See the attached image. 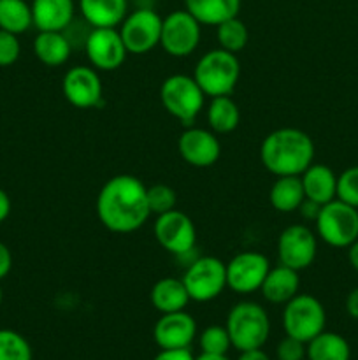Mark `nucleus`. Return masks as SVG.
I'll return each instance as SVG.
<instances>
[{
	"instance_id": "aec40b11",
	"label": "nucleus",
	"mask_w": 358,
	"mask_h": 360,
	"mask_svg": "<svg viewBox=\"0 0 358 360\" xmlns=\"http://www.w3.org/2000/svg\"><path fill=\"white\" fill-rule=\"evenodd\" d=\"M305 199L318 204H326L337 199V176L329 165L311 164L300 174Z\"/></svg>"
},
{
	"instance_id": "72a5a7b5",
	"label": "nucleus",
	"mask_w": 358,
	"mask_h": 360,
	"mask_svg": "<svg viewBox=\"0 0 358 360\" xmlns=\"http://www.w3.org/2000/svg\"><path fill=\"white\" fill-rule=\"evenodd\" d=\"M21 44L18 35L11 32L0 30V67L13 65L20 58Z\"/></svg>"
},
{
	"instance_id": "b1692460",
	"label": "nucleus",
	"mask_w": 358,
	"mask_h": 360,
	"mask_svg": "<svg viewBox=\"0 0 358 360\" xmlns=\"http://www.w3.org/2000/svg\"><path fill=\"white\" fill-rule=\"evenodd\" d=\"M72 46L63 32H39L34 39V55L48 67H60L69 60Z\"/></svg>"
},
{
	"instance_id": "20e7f679",
	"label": "nucleus",
	"mask_w": 358,
	"mask_h": 360,
	"mask_svg": "<svg viewBox=\"0 0 358 360\" xmlns=\"http://www.w3.org/2000/svg\"><path fill=\"white\" fill-rule=\"evenodd\" d=\"M239 76H241V63L237 56L221 48L211 49L200 56L193 72V77L206 97L211 98L230 95L237 86Z\"/></svg>"
},
{
	"instance_id": "393cba45",
	"label": "nucleus",
	"mask_w": 358,
	"mask_h": 360,
	"mask_svg": "<svg viewBox=\"0 0 358 360\" xmlns=\"http://www.w3.org/2000/svg\"><path fill=\"white\" fill-rule=\"evenodd\" d=\"M304 199L305 193L300 176H277V179L270 186V206L279 213L298 211Z\"/></svg>"
},
{
	"instance_id": "79ce46f5",
	"label": "nucleus",
	"mask_w": 358,
	"mask_h": 360,
	"mask_svg": "<svg viewBox=\"0 0 358 360\" xmlns=\"http://www.w3.org/2000/svg\"><path fill=\"white\" fill-rule=\"evenodd\" d=\"M347 259H350V264L353 266V269L358 271V239L353 245L347 246Z\"/></svg>"
},
{
	"instance_id": "f03ea898",
	"label": "nucleus",
	"mask_w": 358,
	"mask_h": 360,
	"mask_svg": "<svg viewBox=\"0 0 358 360\" xmlns=\"http://www.w3.org/2000/svg\"><path fill=\"white\" fill-rule=\"evenodd\" d=\"M263 167L274 176H300L314 158V143L300 129H277L260 146Z\"/></svg>"
},
{
	"instance_id": "a19ab883",
	"label": "nucleus",
	"mask_w": 358,
	"mask_h": 360,
	"mask_svg": "<svg viewBox=\"0 0 358 360\" xmlns=\"http://www.w3.org/2000/svg\"><path fill=\"white\" fill-rule=\"evenodd\" d=\"M237 360H270V359L262 348H255V350L241 352V355H239Z\"/></svg>"
},
{
	"instance_id": "9d476101",
	"label": "nucleus",
	"mask_w": 358,
	"mask_h": 360,
	"mask_svg": "<svg viewBox=\"0 0 358 360\" xmlns=\"http://www.w3.org/2000/svg\"><path fill=\"white\" fill-rule=\"evenodd\" d=\"M200 27L202 25L192 16L186 9L174 11L161 21L160 46L175 58L190 56L200 42Z\"/></svg>"
},
{
	"instance_id": "7ed1b4c3",
	"label": "nucleus",
	"mask_w": 358,
	"mask_h": 360,
	"mask_svg": "<svg viewBox=\"0 0 358 360\" xmlns=\"http://www.w3.org/2000/svg\"><path fill=\"white\" fill-rule=\"evenodd\" d=\"M225 327L232 347L239 352L262 348L270 334V320L263 306L249 301L239 302L230 309Z\"/></svg>"
},
{
	"instance_id": "f8f14e48",
	"label": "nucleus",
	"mask_w": 358,
	"mask_h": 360,
	"mask_svg": "<svg viewBox=\"0 0 358 360\" xmlns=\"http://www.w3.org/2000/svg\"><path fill=\"white\" fill-rule=\"evenodd\" d=\"M316 253H318V241L314 232L305 225H290L281 232L277 239L279 264L295 271L307 269L314 262Z\"/></svg>"
},
{
	"instance_id": "ea45409f",
	"label": "nucleus",
	"mask_w": 358,
	"mask_h": 360,
	"mask_svg": "<svg viewBox=\"0 0 358 360\" xmlns=\"http://www.w3.org/2000/svg\"><path fill=\"white\" fill-rule=\"evenodd\" d=\"M11 214V199L6 193V190L0 188V224L7 220V217Z\"/></svg>"
},
{
	"instance_id": "a211bd4d",
	"label": "nucleus",
	"mask_w": 358,
	"mask_h": 360,
	"mask_svg": "<svg viewBox=\"0 0 358 360\" xmlns=\"http://www.w3.org/2000/svg\"><path fill=\"white\" fill-rule=\"evenodd\" d=\"M32 18L39 32H63L76 13L74 0H32Z\"/></svg>"
},
{
	"instance_id": "4c0bfd02",
	"label": "nucleus",
	"mask_w": 358,
	"mask_h": 360,
	"mask_svg": "<svg viewBox=\"0 0 358 360\" xmlns=\"http://www.w3.org/2000/svg\"><path fill=\"white\" fill-rule=\"evenodd\" d=\"M319 210H321V204L314 202V200H309V199H304V202H302L300 207H298V211H300L302 217H304L305 220H312V221L318 218Z\"/></svg>"
},
{
	"instance_id": "412c9836",
	"label": "nucleus",
	"mask_w": 358,
	"mask_h": 360,
	"mask_svg": "<svg viewBox=\"0 0 358 360\" xmlns=\"http://www.w3.org/2000/svg\"><path fill=\"white\" fill-rule=\"evenodd\" d=\"M84 21L91 28H116L126 18V0H79Z\"/></svg>"
},
{
	"instance_id": "423d86ee",
	"label": "nucleus",
	"mask_w": 358,
	"mask_h": 360,
	"mask_svg": "<svg viewBox=\"0 0 358 360\" xmlns=\"http://www.w3.org/2000/svg\"><path fill=\"white\" fill-rule=\"evenodd\" d=\"M314 224L319 238L336 248H347L358 239V210L339 199L323 204Z\"/></svg>"
},
{
	"instance_id": "c756f323",
	"label": "nucleus",
	"mask_w": 358,
	"mask_h": 360,
	"mask_svg": "<svg viewBox=\"0 0 358 360\" xmlns=\"http://www.w3.org/2000/svg\"><path fill=\"white\" fill-rule=\"evenodd\" d=\"M32 347L20 333L0 329V360H32Z\"/></svg>"
},
{
	"instance_id": "4be33fe9",
	"label": "nucleus",
	"mask_w": 358,
	"mask_h": 360,
	"mask_svg": "<svg viewBox=\"0 0 358 360\" xmlns=\"http://www.w3.org/2000/svg\"><path fill=\"white\" fill-rule=\"evenodd\" d=\"M151 304L154 306L157 311L174 313L186 309L188 302L192 301L186 290L185 283L179 278H161L151 288Z\"/></svg>"
},
{
	"instance_id": "bb28decb",
	"label": "nucleus",
	"mask_w": 358,
	"mask_h": 360,
	"mask_svg": "<svg viewBox=\"0 0 358 360\" xmlns=\"http://www.w3.org/2000/svg\"><path fill=\"white\" fill-rule=\"evenodd\" d=\"M241 111L230 95L213 97L207 108V122L216 134H228L237 129Z\"/></svg>"
},
{
	"instance_id": "37998d69",
	"label": "nucleus",
	"mask_w": 358,
	"mask_h": 360,
	"mask_svg": "<svg viewBox=\"0 0 358 360\" xmlns=\"http://www.w3.org/2000/svg\"><path fill=\"white\" fill-rule=\"evenodd\" d=\"M195 360H230L227 355H211V354H200Z\"/></svg>"
},
{
	"instance_id": "5701e85b",
	"label": "nucleus",
	"mask_w": 358,
	"mask_h": 360,
	"mask_svg": "<svg viewBox=\"0 0 358 360\" xmlns=\"http://www.w3.org/2000/svg\"><path fill=\"white\" fill-rule=\"evenodd\" d=\"M185 6L200 25L218 27L223 21L237 16L241 0H185Z\"/></svg>"
},
{
	"instance_id": "ddd939ff",
	"label": "nucleus",
	"mask_w": 358,
	"mask_h": 360,
	"mask_svg": "<svg viewBox=\"0 0 358 360\" xmlns=\"http://www.w3.org/2000/svg\"><path fill=\"white\" fill-rule=\"evenodd\" d=\"M225 266H227V287L241 295L260 290L270 269L269 259L258 252L239 253Z\"/></svg>"
},
{
	"instance_id": "a878e982",
	"label": "nucleus",
	"mask_w": 358,
	"mask_h": 360,
	"mask_svg": "<svg viewBox=\"0 0 358 360\" xmlns=\"http://www.w3.org/2000/svg\"><path fill=\"white\" fill-rule=\"evenodd\" d=\"M305 357L309 360H350V343L340 334L319 333L305 345Z\"/></svg>"
},
{
	"instance_id": "4468645a",
	"label": "nucleus",
	"mask_w": 358,
	"mask_h": 360,
	"mask_svg": "<svg viewBox=\"0 0 358 360\" xmlns=\"http://www.w3.org/2000/svg\"><path fill=\"white\" fill-rule=\"evenodd\" d=\"M88 60L97 70H116L125 62L126 51L119 30L116 28H91L84 42Z\"/></svg>"
},
{
	"instance_id": "f704fd0d",
	"label": "nucleus",
	"mask_w": 358,
	"mask_h": 360,
	"mask_svg": "<svg viewBox=\"0 0 358 360\" xmlns=\"http://www.w3.org/2000/svg\"><path fill=\"white\" fill-rule=\"evenodd\" d=\"M277 360H304L305 359V343L286 336L279 341L276 348Z\"/></svg>"
},
{
	"instance_id": "39448f33",
	"label": "nucleus",
	"mask_w": 358,
	"mask_h": 360,
	"mask_svg": "<svg viewBox=\"0 0 358 360\" xmlns=\"http://www.w3.org/2000/svg\"><path fill=\"white\" fill-rule=\"evenodd\" d=\"M160 101L168 115L179 120L185 127H192L204 109L206 94L193 76L174 74L161 83Z\"/></svg>"
},
{
	"instance_id": "6e6552de",
	"label": "nucleus",
	"mask_w": 358,
	"mask_h": 360,
	"mask_svg": "<svg viewBox=\"0 0 358 360\" xmlns=\"http://www.w3.org/2000/svg\"><path fill=\"white\" fill-rule=\"evenodd\" d=\"M181 280L192 301H214L227 288V266L216 257H200L190 264Z\"/></svg>"
},
{
	"instance_id": "c85d7f7f",
	"label": "nucleus",
	"mask_w": 358,
	"mask_h": 360,
	"mask_svg": "<svg viewBox=\"0 0 358 360\" xmlns=\"http://www.w3.org/2000/svg\"><path fill=\"white\" fill-rule=\"evenodd\" d=\"M216 39L221 49L228 53H239L246 48L249 41V32L244 21L239 20L237 16L223 21L216 27Z\"/></svg>"
},
{
	"instance_id": "f3484780",
	"label": "nucleus",
	"mask_w": 358,
	"mask_h": 360,
	"mask_svg": "<svg viewBox=\"0 0 358 360\" xmlns=\"http://www.w3.org/2000/svg\"><path fill=\"white\" fill-rule=\"evenodd\" d=\"M197 336V322L192 315L183 311L164 313L154 323L153 338L160 350L190 348Z\"/></svg>"
},
{
	"instance_id": "c9c22d12",
	"label": "nucleus",
	"mask_w": 358,
	"mask_h": 360,
	"mask_svg": "<svg viewBox=\"0 0 358 360\" xmlns=\"http://www.w3.org/2000/svg\"><path fill=\"white\" fill-rule=\"evenodd\" d=\"M153 360H195L190 348H174V350H160Z\"/></svg>"
},
{
	"instance_id": "f257e3e1",
	"label": "nucleus",
	"mask_w": 358,
	"mask_h": 360,
	"mask_svg": "<svg viewBox=\"0 0 358 360\" xmlns=\"http://www.w3.org/2000/svg\"><path fill=\"white\" fill-rule=\"evenodd\" d=\"M97 214L100 224L116 234L139 231L151 214L147 186L135 176H114L98 192Z\"/></svg>"
},
{
	"instance_id": "e433bc0d",
	"label": "nucleus",
	"mask_w": 358,
	"mask_h": 360,
	"mask_svg": "<svg viewBox=\"0 0 358 360\" xmlns=\"http://www.w3.org/2000/svg\"><path fill=\"white\" fill-rule=\"evenodd\" d=\"M13 269V255H11V250L0 241V281L7 276Z\"/></svg>"
},
{
	"instance_id": "58836bf2",
	"label": "nucleus",
	"mask_w": 358,
	"mask_h": 360,
	"mask_svg": "<svg viewBox=\"0 0 358 360\" xmlns=\"http://www.w3.org/2000/svg\"><path fill=\"white\" fill-rule=\"evenodd\" d=\"M346 311L351 319L358 320V288H353V290L347 294L346 297Z\"/></svg>"
},
{
	"instance_id": "7c9ffc66",
	"label": "nucleus",
	"mask_w": 358,
	"mask_h": 360,
	"mask_svg": "<svg viewBox=\"0 0 358 360\" xmlns=\"http://www.w3.org/2000/svg\"><path fill=\"white\" fill-rule=\"evenodd\" d=\"M199 345L202 354L227 355V352L232 347V341L230 336H228L227 327L211 326L202 330V334L199 338Z\"/></svg>"
},
{
	"instance_id": "2eb2a0df",
	"label": "nucleus",
	"mask_w": 358,
	"mask_h": 360,
	"mask_svg": "<svg viewBox=\"0 0 358 360\" xmlns=\"http://www.w3.org/2000/svg\"><path fill=\"white\" fill-rule=\"evenodd\" d=\"M63 97L77 109L97 108L102 101V81L97 69L77 65L67 70L62 81Z\"/></svg>"
},
{
	"instance_id": "cd10ccee",
	"label": "nucleus",
	"mask_w": 358,
	"mask_h": 360,
	"mask_svg": "<svg viewBox=\"0 0 358 360\" xmlns=\"http://www.w3.org/2000/svg\"><path fill=\"white\" fill-rule=\"evenodd\" d=\"M34 25L32 6L25 0H0V30L20 35Z\"/></svg>"
},
{
	"instance_id": "473e14b6",
	"label": "nucleus",
	"mask_w": 358,
	"mask_h": 360,
	"mask_svg": "<svg viewBox=\"0 0 358 360\" xmlns=\"http://www.w3.org/2000/svg\"><path fill=\"white\" fill-rule=\"evenodd\" d=\"M337 199L358 210V165L337 176Z\"/></svg>"
},
{
	"instance_id": "0eeeda50",
	"label": "nucleus",
	"mask_w": 358,
	"mask_h": 360,
	"mask_svg": "<svg viewBox=\"0 0 358 360\" xmlns=\"http://www.w3.org/2000/svg\"><path fill=\"white\" fill-rule=\"evenodd\" d=\"M326 313L321 302L309 294H297L284 304L283 327L286 336L307 345L325 330Z\"/></svg>"
},
{
	"instance_id": "9b49d317",
	"label": "nucleus",
	"mask_w": 358,
	"mask_h": 360,
	"mask_svg": "<svg viewBox=\"0 0 358 360\" xmlns=\"http://www.w3.org/2000/svg\"><path fill=\"white\" fill-rule=\"evenodd\" d=\"M154 238L158 245L172 255H186L195 248L197 231L192 218L183 211L172 210L158 214L154 221Z\"/></svg>"
},
{
	"instance_id": "dca6fc26",
	"label": "nucleus",
	"mask_w": 358,
	"mask_h": 360,
	"mask_svg": "<svg viewBox=\"0 0 358 360\" xmlns=\"http://www.w3.org/2000/svg\"><path fill=\"white\" fill-rule=\"evenodd\" d=\"M183 160L193 167H211L221 155V144L213 132L199 127H188L178 141Z\"/></svg>"
},
{
	"instance_id": "c03bdc74",
	"label": "nucleus",
	"mask_w": 358,
	"mask_h": 360,
	"mask_svg": "<svg viewBox=\"0 0 358 360\" xmlns=\"http://www.w3.org/2000/svg\"><path fill=\"white\" fill-rule=\"evenodd\" d=\"M2 297H4V295H2V288H0V304H2Z\"/></svg>"
},
{
	"instance_id": "6ab92c4d",
	"label": "nucleus",
	"mask_w": 358,
	"mask_h": 360,
	"mask_svg": "<svg viewBox=\"0 0 358 360\" xmlns=\"http://www.w3.org/2000/svg\"><path fill=\"white\" fill-rule=\"evenodd\" d=\"M298 287H300L298 271L279 264L277 267H270L260 292L263 299L272 304H286L298 294Z\"/></svg>"
},
{
	"instance_id": "1a4fd4ad",
	"label": "nucleus",
	"mask_w": 358,
	"mask_h": 360,
	"mask_svg": "<svg viewBox=\"0 0 358 360\" xmlns=\"http://www.w3.org/2000/svg\"><path fill=\"white\" fill-rule=\"evenodd\" d=\"M161 21L164 18H160V14L150 7H142L126 14L119 28V35L126 51L133 55H144L157 48L160 44Z\"/></svg>"
},
{
	"instance_id": "2f4dec72",
	"label": "nucleus",
	"mask_w": 358,
	"mask_h": 360,
	"mask_svg": "<svg viewBox=\"0 0 358 360\" xmlns=\"http://www.w3.org/2000/svg\"><path fill=\"white\" fill-rule=\"evenodd\" d=\"M147 204H150L151 214H164L168 211L175 210V204H178V195H175L174 188H171L168 185L164 183H158L147 188Z\"/></svg>"
}]
</instances>
